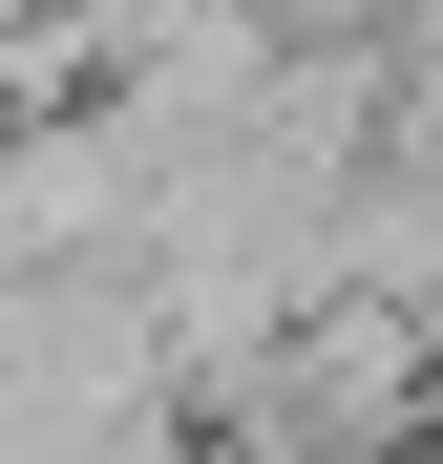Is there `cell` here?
I'll return each mask as SVG.
<instances>
[]
</instances>
